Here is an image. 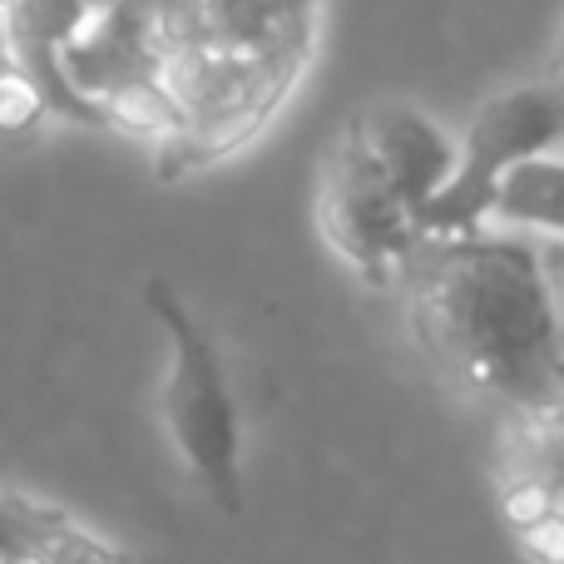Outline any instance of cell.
I'll list each match as a JSON object with an SVG mask.
<instances>
[{"label":"cell","instance_id":"obj_9","mask_svg":"<svg viewBox=\"0 0 564 564\" xmlns=\"http://www.w3.org/2000/svg\"><path fill=\"white\" fill-rule=\"evenodd\" d=\"M516 545L530 564H564V506L516 530Z\"/></svg>","mask_w":564,"mask_h":564},{"label":"cell","instance_id":"obj_11","mask_svg":"<svg viewBox=\"0 0 564 564\" xmlns=\"http://www.w3.org/2000/svg\"><path fill=\"white\" fill-rule=\"evenodd\" d=\"M550 75L564 79V35H560V45H555V65H550Z\"/></svg>","mask_w":564,"mask_h":564},{"label":"cell","instance_id":"obj_8","mask_svg":"<svg viewBox=\"0 0 564 564\" xmlns=\"http://www.w3.org/2000/svg\"><path fill=\"white\" fill-rule=\"evenodd\" d=\"M490 224H510L564 243V149L525 159V164H516L500 178Z\"/></svg>","mask_w":564,"mask_h":564},{"label":"cell","instance_id":"obj_7","mask_svg":"<svg viewBox=\"0 0 564 564\" xmlns=\"http://www.w3.org/2000/svg\"><path fill=\"white\" fill-rule=\"evenodd\" d=\"M0 525L15 540H25L45 564H134L124 545H115L109 535H95L85 520H75L45 496L0 490Z\"/></svg>","mask_w":564,"mask_h":564},{"label":"cell","instance_id":"obj_5","mask_svg":"<svg viewBox=\"0 0 564 564\" xmlns=\"http://www.w3.org/2000/svg\"><path fill=\"white\" fill-rule=\"evenodd\" d=\"M564 149V79H530L490 95L460 134L451 184L426 208V234H476L490 224L500 178L535 154Z\"/></svg>","mask_w":564,"mask_h":564},{"label":"cell","instance_id":"obj_4","mask_svg":"<svg viewBox=\"0 0 564 564\" xmlns=\"http://www.w3.org/2000/svg\"><path fill=\"white\" fill-rule=\"evenodd\" d=\"M317 234L367 288H397L411 248L426 238L416 198L391 174L357 115L317 164Z\"/></svg>","mask_w":564,"mask_h":564},{"label":"cell","instance_id":"obj_6","mask_svg":"<svg viewBox=\"0 0 564 564\" xmlns=\"http://www.w3.org/2000/svg\"><path fill=\"white\" fill-rule=\"evenodd\" d=\"M496 496L510 535L564 506V406L506 411L496 451Z\"/></svg>","mask_w":564,"mask_h":564},{"label":"cell","instance_id":"obj_3","mask_svg":"<svg viewBox=\"0 0 564 564\" xmlns=\"http://www.w3.org/2000/svg\"><path fill=\"white\" fill-rule=\"evenodd\" d=\"M144 307L169 347L164 381H159V416H164L169 446L178 466L194 476V486L214 500V510L243 516V411H238L224 351L169 278L144 282Z\"/></svg>","mask_w":564,"mask_h":564},{"label":"cell","instance_id":"obj_10","mask_svg":"<svg viewBox=\"0 0 564 564\" xmlns=\"http://www.w3.org/2000/svg\"><path fill=\"white\" fill-rule=\"evenodd\" d=\"M550 263H555V282H560V297H564V243L550 248Z\"/></svg>","mask_w":564,"mask_h":564},{"label":"cell","instance_id":"obj_1","mask_svg":"<svg viewBox=\"0 0 564 564\" xmlns=\"http://www.w3.org/2000/svg\"><path fill=\"white\" fill-rule=\"evenodd\" d=\"M406 327L456 391L500 411L564 406V297L550 248L516 234H426L397 278Z\"/></svg>","mask_w":564,"mask_h":564},{"label":"cell","instance_id":"obj_2","mask_svg":"<svg viewBox=\"0 0 564 564\" xmlns=\"http://www.w3.org/2000/svg\"><path fill=\"white\" fill-rule=\"evenodd\" d=\"M322 0H208V35L178 75L184 124L154 149L164 184L243 154L307 75Z\"/></svg>","mask_w":564,"mask_h":564}]
</instances>
